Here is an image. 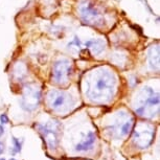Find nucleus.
<instances>
[{
    "mask_svg": "<svg viewBox=\"0 0 160 160\" xmlns=\"http://www.w3.org/2000/svg\"><path fill=\"white\" fill-rule=\"evenodd\" d=\"M85 84V93L89 99L98 102H107L113 98L116 78L109 68L98 67L89 72Z\"/></svg>",
    "mask_w": 160,
    "mask_h": 160,
    "instance_id": "f257e3e1",
    "label": "nucleus"
},
{
    "mask_svg": "<svg viewBox=\"0 0 160 160\" xmlns=\"http://www.w3.org/2000/svg\"><path fill=\"white\" fill-rule=\"evenodd\" d=\"M48 102H49L51 109L58 112H65L68 111L73 106V101H72L71 95L68 93L59 91V90H51L47 95Z\"/></svg>",
    "mask_w": 160,
    "mask_h": 160,
    "instance_id": "f03ea898",
    "label": "nucleus"
},
{
    "mask_svg": "<svg viewBox=\"0 0 160 160\" xmlns=\"http://www.w3.org/2000/svg\"><path fill=\"white\" fill-rule=\"evenodd\" d=\"M155 137V130L149 125L140 123L133 133V141L139 149H147L153 142Z\"/></svg>",
    "mask_w": 160,
    "mask_h": 160,
    "instance_id": "7ed1b4c3",
    "label": "nucleus"
},
{
    "mask_svg": "<svg viewBox=\"0 0 160 160\" xmlns=\"http://www.w3.org/2000/svg\"><path fill=\"white\" fill-rule=\"evenodd\" d=\"M60 122L58 120H51V122L45 123V125H39V132L43 135L46 139V142L50 149H56L59 143L58 133L60 130Z\"/></svg>",
    "mask_w": 160,
    "mask_h": 160,
    "instance_id": "20e7f679",
    "label": "nucleus"
},
{
    "mask_svg": "<svg viewBox=\"0 0 160 160\" xmlns=\"http://www.w3.org/2000/svg\"><path fill=\"white\" fill-rule=\"evenodd\" d=\"M72 71L71 63L66 59L57 61L52 66V80L59 85L67 84L68 77Z\"/></svg>",
    "mask_w": 160,
    "mask_h": 160,
    "instance_id": "39448f33",
    "label": "nucleus"
},
{
    "mask_svg": "<svg viewBox=\"0 0 160 160\" xmlns=\"http://www.w3.org/2000/svg\"><path fill=\"white\" fill-rule=\"evenodd\" d=\"M41 101V90L38 88H32L28 86L24 90V93L21 98V106L24 110L32 111L38 108Z\"/></svg>",
    "mask_w": 160,
    "mask_h": 160,
    "instance_id": "423d86ee",
    "label": "nucleus"
},
{
    "mask_svg": "<svg viewBox=\"0 0 160 160\" xmlns=\"http://www.w3.org/2000/svg\"><path fill=\"white\" fill-rule=\"evenodd\" d=\"M80 12H81V17H82V19L84 20L85 23L91 24V25L94 26H102L105 22L104 18L101 16V14L89 2H86L85 4H82V7L80 8Z\"/></svg>",
    "mask_w": 160,
    "mask_h": 160,
    "instance_id": "0eeeda50",
    "label": "nucleus"
},
{
    "mask_svg": "<svg viewBox=\"0 0 160 160\" xmlns=\"http://www.w3.org/2000/svg\"><path fill=\"white\" fill-rule=\"evenodd\" d=\"M159 93H154L147 102V104H144L142 107L135 109V111L139 116L146 117V118H153L159 113Z\"/></svg>",
    "mask_w": 160,
    "mask_h": 160,
    "instance_id": "6e6552de",
    "label": "nucleus"
},
{
    "mask_svg": "<svg viewBox=\"0 0 160 160\" xmlns=\"http://www.w3.org/2000/svg\"><path fill=\"white\" fill-rule=\"evenodd\" d=\"M154 93H155V91H154L152 88H150V87H143V88L137 93V95L135 96L134 101H133V106H134L135 109L142 107L144 104H147V102L151 98V96H152Z\"/></svg>",
    "mask_w": 160,
    "mask_h": 160,
    "instance_id": "1a4fd4ad",
    "label": "nucleus"
},
{
    "mask_svg": "<svg viewBox=\"0 0 160 160\" xmlns=\"http://www.w3.org/2000/svg\"><path fill=\"white\" fill-rule=\"evenodd\" d=\"M160 53H159V46L156 45V46H152L149 49V52H148V60H149V64L151 69L153 70H158L159 69V64H160Z\"/></svg>",
    "mask_w": 160,
    "mask_h": 160,
    "instance_id": "9d476101",
    "label": "nucleus"
},
{
    "mask_svg": "<svg viewBox=\"0 0 160 160\" xmlns=\"http://www.w3.org/2000/svg\"><path fill=\"white\" fill-rule=\"evenodd\" d=\"M95 142V135L93 132H89L87 134L85 140L82 142L78 143L74 148V151L77 152H87V151L91 150L93 148V144Z\"/></svg>",
    "mask_w": 160,
    "mask_h": 160,
    "instance_id": "9b49d317",
    "label": "nucleus"
},
{
    "mask_svg": "<svg viewBox=\"0 0 160 160\" xmlns=\"http://www.w3.org/2000/svg\"><path fill=\"white\" fill-rule=\"evenodd\" d=\"M85 45L88 48H90V50L92 51L93 55L98 56L99 53H102L105 49V42L104 40H101V39H93V40H89L87 41Z\"/></svg>",
    "mask_w": 160,
    "mask_h": 160,
    "instance_id": "f8f14e48",
    "label": "nucleus"
},
{
    "mask_svg": "<svg viewBox=\"0 0 160 160\" xmlns=\"http://www.w3.org/2000/svg\"><path fill=\"white\" fill-rule=\"evenodd\" d=\"M133 125H134V119L133 118L123 120L122 126H120V128H119V136H122V137L127 136V135L132 131Z\"/></svg>",
    "mask_w": 160,
    "mask_h": 160,
    "instance_id": "ddd939ff",
    "label": "nucleus"
},
{
    "mask_svg": "<svg viewBox=\"0 0 160 160\" xmlns=\"http://www.w3.org/2000/svg\"><path fill=\"white\" fill-rule=\"evenodd\" d=\"M13 143H14V147H15L16 152H18V153L21 152V150H22V143L20 142V140L18 139V138L13 136Z\"/></svg>",
    "mask_w": 160,
    "mask_h": 160,
    "instance_id": "4468645a",
    "label": "nucleus"
},
{
    "mask_svg": "<svg viewBox=\"0 0 160 160\" xmlns=\"http://www.w3.org/2000/svg\"><path fill=\"white\" fill-rule=\"evenodd\" d=\"M8 122H10V119H8V115L5 113L0 115V122H1V123L5 125V123H8Z\"/></svg>",
    "mask_w": 160,
    "mask_h": 160,
    "instance_id": "2eb2a0df",
    "label": "nucleus"
},
{
    "mask_svg": "<svg viewBox=\"0 0 160 160\" xmlns=\"http://www.w3.org/2000/svg\"><path fill=\"white\" fill-rule=\"evenodd\" d=\"M3 152H4V143L0 141V155H1Z\"/></svg>",
    "mask_w": 160,
    "mask_h": 160,
    "instance_id": "dca6fc26",
    "label": "nucleus"
},
{
    "mask_svg": "<svg viewBox=\"0 0 160 160\" xmlns=\"http://www.w3.org/2000/svg\"><path fill=\"white\" fill-rule=\"evenodd\" d=\"M3 133H4V129H3V127L0 125V137H1L2 135H3Z\"/></svg>",
    "mask_w": 160,
    "mask_h": 160,
    "instance_id": "f3484780",
    "label": "nucleus"
},
{
    "mask_svg": "<svg viewBox=\"0 0 160 160\" xmlns=\"http://www.w3.org/2000/svg\"><path fill=\"white\" fill-rule=\"evenodd\" d=\"M10 160H16V159H15V158H11Z\"/></svg>",
    "mask_w": 160,
    "mask_h": 160,
    "instance_id": "a211bd4d",
    "label": "nucleus"
},
{
    "mask_svg": "<svg viewBox=\"0 0 160 160\" xmlns=\"http://www.w3.org/2000/svg\"><path fill=\"white\" fill-rule=\"evenodd\" d=\"M0 160H5L4 158H0Z\"/></svg>",
    "mask_w": 160,
    "mask_h": 160,
    "instance_id": "6ab92c4d",
    "label": "nucleus"
}]
</instances>
